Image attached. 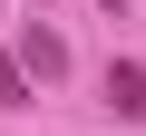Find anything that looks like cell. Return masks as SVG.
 <instances>
[{"instance_id":"obj_3","label":"cell","mask_w":146,"mask_h":136,"mask_svg":"<svg viewBox=\"0 0 146 136\" xmlns=\"http://www.w3.org/2000/svg\"><path fill=\"white\" fill-rule=\"evenodd\" d=\"M29 97H39V88L20 78V58H10V49H0V107H29Z\"/></svg>"},{"instance_id":"obj_4","label":"cell","mask_w":146,"mask_h":136,"mask_svg":"<svg viewBox=\"0 0 146 136\" xmlns=\"http://www.w3.org/2000/svg\"><path fill=\"white\" fill-rule=\"evenodd\" d=\"M107 10H117V20H127V0H107Z\"/></svg>"},{"instance_id":"obj_2","label":"cell","mask_w":146,"mask_h":136,"mask_svg":"<svg viewBox=\"0 0 146 136\" xmlns=\"http://www.w3.org/2000/svg\"><path fill=\"white\" fill-rule=\"evenodd\" d=\"M107 97H117L127 126H146V58H117V68H107Z\"/></svg>"},{"instance_id":"obj_1","label":"cell","mask_w":146,"mask_h":136,"mask_svg":"<svg viewBox=\"0 0 146 136\" xmlns=\"http://www.w3.org/2000/svg\"><path fill=\"white\" fill-rule=\"evenodd\" d=\"M20 78H29V88H58V78H68V39H58L49 20L20 29Z\"/></svg>"}]
</instances>
